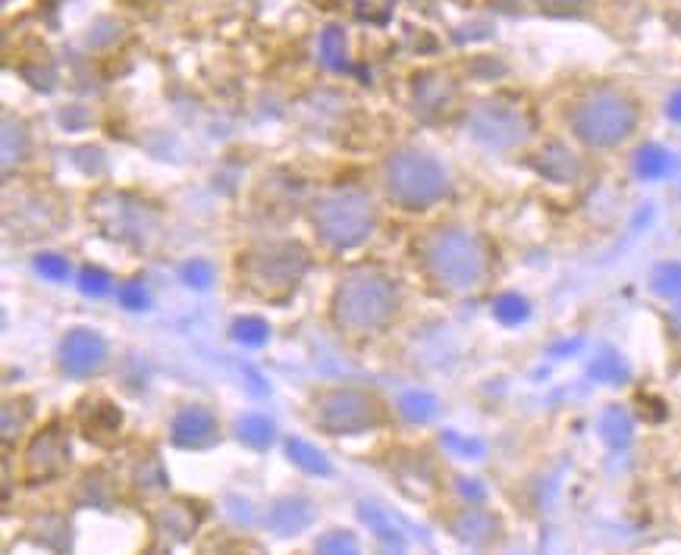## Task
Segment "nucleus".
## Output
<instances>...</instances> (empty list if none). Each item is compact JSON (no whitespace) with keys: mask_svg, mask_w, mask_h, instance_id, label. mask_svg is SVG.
Here are the masks:
<instances>
[{"mask_svg":"<svg viewBox=\"0 0 681 555\" xmlns=\"http://www.w3.org/2000/svg\"><path fill=\"white\" fill-rule=\"evenodd\" d=\"M399 305L402 298L390 276L377 270H352L333 289L331 320L339 333L365 339L390 327Z\"/></svg>","mask_w":681,"mask_h":555,"instance_id":"nucleus-1","label":"nucleus"},{"mask_svg":"<svg viewBox=\"0 0 681 555\" xmlns=\"http://www.w3.org/2000/svg\"><path fill=\"white\" fill-rule=\"evenodd\" d=\"M418 261L443 292H472L487 276V248L462 227H436L418 239Z\"/></svg>","mask_w":681,"mask_h":555,"instance_id":"nucleus-2","label":"nucleus"},{"mask_svg":"<svg viewBox=\"0 0 681 555\" xmlns=\"http://www.w3.org/2000/svg\"><path fill=\"white\" fill-rule=\"evenodd\" d=\"M572 132L579 135L587 148H619L628 142L638 129V104L631 101L619 88H591L587 95H581L572 113H569Z\"/></svg>","mask_w":681,"mask_h":555,"instance_id":"nucleus-3","label":"nucleus"},{"mask_svg":"<svg viewBox=\"0 0 681 555\" xmlns=\"http://www.w3.org/2000/svg\"><path fill=\"white\" fill-rule=\"evenodd\" d=\"M383 188L392 205L402 210H428L436 202L446 198L450 192V176L443 164L424 154V151H396L383 164Z\"/></svg>","mask_w":681,"mask_h":555,"instance_id":"nucleus-4","label":"nucleus"},{"mask_svg":"<svg viewBox=\"0 0 681 555\" xmlns=\"http://www.w3.org/2000/svg\"><path fill=\"white\" fill-rule=\"evenodd\" d=\"M311 224L317 236L336 251L365 246L377 227V207L358 188H333L311 207Z\"/></svg>","mask_w":681,"mask_h":555,"instance_id":"nucleus-5","label":"nucleus"},{"mask_svg":"<svg viewBox=\"0 0 681 555\" xmlns=\"http://www.w3.org/2000/svg\"><path fill=\"white\" fill-rule=\"evenodd\" d=\"M383 402L371 390L361 387H331L314 395V421L324 433L352 436L368 433L383 424Z\"/></svg>","mask_w":681,"mask_h":555,"instance_id":"nucleus-6","label":"nucleus"},{"mask_svg":"<svg viewBox=\"0 0 681 555\" xmlns=\"http://www.w3.org/2000/svg\"><path fill=\"white\" fill-rule=\"evenodd\" d=\"M305 264H309V258L302 248L292 246V242H280V246L251 251L242 264V273H246L248 286L258 295H264L270 302H283L299 286Z\"/></svg>","mask_w":681,"mask_h":555,"instance_id":"nucleus-7","label":"nucleus"},{"mask_svg":"<svg viewBox=\"0 0 681 555\" xmlns=\"http://www.w3.org/2000/svg\"><path fill=\"white\" fill-rule=\"evenodd\" d=\"M107 364V342L95 329L76 327L63 336L61 342V370L73 380L95 377Z\"/></svg>","mask_w":681,"mask_h":555,"instance_id":"nucleus-8","label":"nucleus"},{"mask_svg":"<svg viewBox=\"0 0 681 555\" xmlns=\"http://www.w3.org/2000/svg\"><path fill=\"white\" fill-rule=\"evenodd\" d=\"M69 468V436L63 427H44L25 449V477L54 480Z\"/></svg>","mask_w":681,"mask_h":555,"instance_id":"nucleus-9","label":"nucleus"},{"mask_svg":"<svg viewBox=\"0 0 681 555\" xmlns=\"http://www.w3.org/2000/svg\"><path fill=\"white\" fill-rule=\"evenodd\" d=\"M217 427V417L205 405H183L180 412L173 414V424H170V439L173 446L180 449H207L217 443L220 436Z\"/></svg>","mask_w":681,"mask_h":555,"instance_id":"nucleus-10","label":"nucleus"},{"mask_svg":"<svg viewBox=\"0 0 681 555\" xmlns=\"http://www.w3.org/2000/svg\"><path fill=\"white\" fill-rule=\"evenodd\" d=\"M472 132L490 148H512V144L525 139V120L518 117L516 110L487 104L472 117Z\"/></svg>","mask_w":681,"mask_h":555,"instance_id":"nucleus-11","label":"nucleus"},{"mask_svg":"<svg viewBox=\"0 0 681 555\" xmlns=\"http://www.w3.org/2000/svg\"><path fill=\"white\" fill-rule=\"evenodd\" d=\"M311 521H314V505H311L305 496H287V499H277L264 514V524L277 536H292L309 531Z\"/></svg>","mask_w":681,"mask_h":555,"instance_id":"nucleus-12","label":"nucleus"},{"mask_svg":"<svg viewBox=\"0 0 681 555\" xmlns=\"http://www.w3.org/2000/svg\"><path fill=\"white\" fill-rule=\"evenodd\" d=\"M358 514H361V521L368 524L374 531V536L383 543V549L390 555H406V536H402V531H399V524L392 521V514H387L383 509H377V505H361L358 509Z\"/></svg>","mask_w":681,"mask_h":555,"instance_id":"nucleus-13","label":"nucleus"},{"mask_svg":"<svg viewBox=\"0 0 681 555\" xmlns=\"http://www.w3.org/2000/svg\"><path fill=\"white\" fill-rule=\"evenodd\" d=\"M83 424L85 433H88L91 439L104 443V439H110L114 433L120 431V409L110 405V402H88V409H85L83 414Z\"/></svg>","mask_w":681,"mask_h":555,"instance_id":"nucleus-14","label":"nucleus"},{"mask_svg":"<svg viewBox=\"0 0 681 555\" xmlns=\"http://www.w3.org/2000/svg\"><path fill=\"white\" fill-rule=\"evenodd\" d=\"M287 453H290L292 465L302 468L305 474H317V477H331L333 474L331 458L321 453L317 446H311L305 439H299V436L287 439Z\"/></svg>","mask_w":681,"mask_h":555,"instance_id":"nucleus-15","label":"nucleus"},{"mask_svg":"<svg viewBox=\"0 0 681 555\" xmlns=\"http://www.w3.org/2000/svg\"><path fill=\"white\" fill-rule=\"evenodd\" d=\"M29 157V132L25 126L13 123L10 117L3 120V173L20 166Z\"/></svg>","mask_w":681,"mask_h":555,"instance_id":"nucleus-16","label":"nucleus"},{"mask_svg":"<svg viewBox=\"0 0 681 555\" xmlns=\"http://www.w3.org/2000/svg\"><path fill=\"white\" fill-rule=\"evenodd\" d=\"M236 431H239V439L246 443L248 449H258V453L273 443V421L264 414H242Z\"/></svg>","mask_w":681,"mask_h":555,"instance_id":"nucleus-17","label":"nucleus"},{"mask_svg":"<svg viewBox=\"0 0 681 555\" xmlns=\"http://www.w3.org/2000/svg\"><path fill=\"white\" fill-rule=\"evenodd\" d=\"M436 412H440V405H436L434 395H428V392L414 390L399 399V414L406 421H412V424H428V421H434Z\"/></svg>","mask_w":681,"mask_h":555,"instance_id":"nucleus-18","label":"nucleus"},{"mask_svg":"<svg viewBox=\"0 0 681 555\" xmlns=\"http://www.w3.org/2000/svg\"><path fill=\"white\" fill-rule=\"evenodd\" d=\"M453 531L462 540H472V543H480V540H487V536L494 534V518L484 512H462L458 518L453 521Z\"/></svg>","mask_w":681,"mask_h":555,"instance_id":"nucleus-19","label":"nucleus"},{"mask_svg":"<svg viewBox=\"0 0 681 555\" xmlns=\"http://www.w3.org/2000/svg\"><path fill=\"white\" fill-rule=\"evenodd\" d=\"M314 555H361V546L352 531H327L317 536Z\"/></svg>","mask_w":681,"mask_h":555,"instance_id":"nucleus-20","label":"nucleus"},{"mask_svg":"<svg viewBox=\"0 0 681 555\" xmlns=\"http://www.w3.org/2000/svg\"><path fill=\"white\" fill-rule=\"evenodd\" d=\"M599 433L609 446H625L631 439V421L625 417V412L619 409H609L599 421Z\"/></svg>","mask_w":681,"mask_h":555,"instance_id":"nucleus-21","label":"nucleus"},{"mask_svg":"<svg viewBox=\"0 0 681 555\" xmlns=\"http://www.w3.org/2000/svg\"><path fill=\"white\" fill-rule=\"evenodd\" d=\"M233 336H236L242 346H264L270 329L261 317H239V320L233 324Z\"/></svg>","mask_w":681,"mask_h":555,"instance_id":"nucleus-22","label":"nucleus"},{"mask_svg":"<svg viewBox=\"0 0 681 555\" xmlns=\"http://www.w3.org/2000/svg\"><path fill=\"white\" fill-rule=\"evenodd\" d=\"M35 268H39L44 280H54V283H61V280L69 276V261L63 254H39Z\"/></svg>","mask_w":681,"mask_h":555,"instance_id":"nucleus-23","label":"nucleus"},{"mask_svg":"<svg viewBox=\"0 0 681 555\" xmlns=\"http://www.w3.org/2000/svg\"><path fill=\"white\" fill-rule=\"evenodd\" d=\"M183 280H186L188 286L195 289H207L210 286V280H214V270H210V264L207 261H188V264H183Z\"/></svg>","mask_w":681,"mask_h":555,"instance_id":"nucleus-24","label":"nucleus"},{"mask_svg":"<svg viewBox=\"0 0 681 555\" xmlns=\"http://www.w3.org/2000/svg\"><path fill=\"white\" fill-rule=\"evenodd\" d=\"M79 289H83L85 295H95V298H98V295H104V292L110 289V276H107L101 268H85Z\"/></svg>","mask_w":681,"mask_h":555,"instance_id":"nucleus-25","label":"nucleus"},{"mask_svg":"<svg viewBox=\"0 0 681 555\" xmlns=\"http://www.w3.org/2000/svg\"><path fill=\"white\" fill-rule=\"evenodd\" d=\"M117 298H120V305L129 311L148 308V292L142 283H123V286L117 289Z\"/></svg>","mask_w":681,"mask_h":555,"instance_id":"nucleus-26","label":"nucleus"},{"mask_svg":"<svg viewBox=\"0 0 681 555\" xmlns=\"http://www.w3.org/2000/svg\"><path fill=\"white\" fill-rule=\"evenodd\" d=\"M662 170H669V157H666L662 151H657V148H647L644 157H640V173H647V176H660Z\"/></svg>","mask_w":681,"mask_h":555,"instance_id":"nucleus-27","label":"nucleus"},{"mask_svg":"<svg viewBox=\"0 0 681 555\" xmlns=\"http://www.w3.org/2000/svg\"><path fill=\"white\" fill-rule=\"evenodd\" d=\"M496 314L512 324L518 317H525V302H521V298H502V302L496 305Z\"/></svg>","mask_w":681,"mask_h":555,"instance_id":"nucleus-28","label":"nucleus"},{"mask_svg":"<svg viewBox=\"0 0 681 555\" xmlns=\"http://www.w3.org/2000/svg\"><path fill=\"white\" fill-rule=\"evenodd\" d=\"M339 54H343V35H339V32H327V35H324V57H327L331 66H336Z\"/></svg>","mask_w":681,"mask_h":555,"instance_id":"nucleus-29","label":"nucleus"},{"mask_svg":"<svg viewBox=\"0 0 681 555\" xmlns=\"http://www.w3.org/2000/svg\"><path fill=\"white\" fill-rule=\"evenodd\" d=\"M458 493L465 496L468 502H480V499H484V487H480L477 480H472V477H462V480H458Z\"/></svg>","mask_w":681,"mask_h":555,"instance_id":"nucleus-30","label":"nucleus"},{"mask_svg":"<svg viewBox=\"0 0 681 555\" xmlns=\"http://www.w3.org/2000/svg\"><path fill=\"white\" fill-rule=\"evenodd\" d=\"M446 443H450V446H458L462 453H480V446H477V443H472V439H458L455 433L446 436Z\"/></svg>","mask_w":681,"mask_h":555,"instance_id":"nucleus-31","label":"nucleus"},{"mask_svg":"<svg viewBox=\"0 0 681 555\" xmlns=\"http://www.w3.org/2000/svg\"><path fill=\"white\" fill-rule=\"evenodd\" d=\"M672 117H679V120H681V95L675 98V101H672Z\"/></svg>","mask_w":681,"mask_h":555,"instance_id":"nucleus-32","label":"nucleus"},{"mask_svg":"<svg viewBox=\"0 0 681 555\" xmlns=\"http://www.w3.org/2000/svg\"><path fill=\"white\" fill-rule=\"evenodd\" d=\"M550 3H584V0H550Z\"/></svg>","mask_w":681,"mask_h":555,"instance_id":"nucleus-33","label":"nucleus"}]
</instances>
